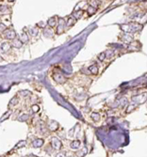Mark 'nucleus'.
Masks as SVG:
<instances>
[{
    "mask_svg": "<svg viewBox=\"0 0 147 157\" xmlns=\"http://www.w3.org/2000/svg\"><path fill=\"white\" fill-rule=\"evenodd\" d=\"M4 35H5V38L9 39V40H13V39L16 38V33L12 29H6Z\"/></svg>",
    "mask_w": 147,
    "mask_h": 157,
    "instance_id": "nucleus-1",
    "label": "nucleus"
},
{
    "mask_svg": "<svg viewBox=\"0 0 147 157\" xmlns=\"http://www.w3.org/2000/svg\"><path fill=\"white\" fill-rule=\"evenodd\" d=\"M52 146H53V148H54V149L59 150V149L61 147V143H60V141H59L58 138L53 137V138H52Z\"/></svg>",
    "mask_w": 147,
    "mask_h": 157,
    "instance_id": "nucleus-2",
    "label": "nucleus"
},
{
    "mask_svg": "<svg viewBox=\"0 0 147 157\" xmlns=\"http://www.w3.org/2000/svg\"><path fill=\"white\" fill-rule=\"evenodd\" d=\"M63 27H64V20H63V19H59V26H58V28H57V30H58L57 33H58V34H60V33L62 32Z\"/></svg>",
    "mask_w": 147,
    "mask_h": 157,
    "instance_id": "nucleus-3",
    "label": "nucleus"
},
{
    "mask_svg": "<svg viewBox=\"0 0 147 157\" xmlns=\"http://www.w3.org/2000/svg\"><path fill=\"white\" fill-rule=\"evenodd\" d=\"M22 44H23V43L18 39H13V41L11 43V45H13L14 47H16V48H20L22 46Z\"/></svg>",
    "mask_w": 147,
    "mask_h": 157,
    "instance_id": "nucleus-4",
    "label": "nucleus"
},
{
    "mask_svg": "<svg viewBox=\"0 0 147 157\" xmlns=\"http://www.w3.org/2000/svg\"><path fill=\"white\" fill-rule=\"evenodd\" d=\"M42 144H43V140H42V139H36V140H34L33 143H32L33 147H35V148L41 147Z\"/></svg>",
    "mask_w": 147,
    "mask_h": 157,
    "instance_id": "nucleus-5",
    "label": "nucleus"
},
{
    "mask_svg": "<svg viewBox=\"0 0 147 157\" xmlns=\"http://www.w3.org/2000/svg\"><path fill=\"white\" fill-rule=\"evenodd\" d=\"M54 78H55V80H56L57 82H59V83H63V82L65 81L63 75H61V74H55Z\"/></svg>",
    "mask_w": 147,
    "mask_h": 157,
    "instance_id": "nucleus-6",
    "label": "nucleus"
},
{
    "mask_svg": "<svg viewBox=\"0 0 147 157\" xmlns=\"http://www.w3.org/2000/svg\"><path fill=\"white\" fill-rule=\"evenodd\" d=\"M83 13H84L83 10H78V11H75V12L73 13V15H74V18H75V19H80Z\"/></svg>",
    "mask_w": 147,
    "mask_h": 157,
    "instance_id": "nucleus-7",
    "label": "nucleus"
},
{
    "mask_svg": "<svg viewBox=\"0 0 147 157\" xmlns=\"http://www.w3.org/2000/svg\"><path fill=\"white\" fill-rule=\"evenodd\" d=\"M57 24V18L56 17H52V18H50L48 20V25L50 26H52V27H54L55 26H56Z\"/></svg>",
    "mask_w": 147,
    "mask_h": 157,
    "instance_id": "nucleus-8",
    "label": "nucleus"
},
{
    "mask_svg": "<svg viewBox=\"0 0 147 157\" xmlns=\"http://www.w3.org/2000/svg\"><path fill=\"white\" fill-rule=\"evenodd\" d=\"M89 69H90V71H91V73H93V74H97L98 68H97V66H96V65H92V66H91Z\"/></svg>",
    "mask_w": 147,
    "mask_h": 157,
    "instance_id": "nucleus-9",
    "label": "nucleus"
},
{
    "mask_svg": "<svg viewBox=\"0 0 147 157\" xmlns=\"http://www.w3.org/2000/svg\"><path fill=\"white\" fill-rule=\"evenodd\" d=\"M49 128H50V130H52V131L57 130L58 129V123L56 122H51L50 124H49Z\"/></svg>",
    "mask_w": 147,
    "mask_h": 157,
    "instance_id": "nucleus-10",
    "label": "nucleus"
},
{
    "mask_svg": "<svg viewBox=\"0 0 147 157\" xmlns=\"http://www.w3.org/2000/svg\"><path fill=\"white\" fill-rule=\"evenodd\" d=\"M10 48V45L9 43H3V44L1 45V49H2L3 52H7Z\"/></svg>",
    "mask_w": 147,
    "mask_h": 157,
    "instance_id": "nucleus-11",
    "label": "nucleus"
},
{
    "mask_svg": "<svg viewBox=\"0 0 147 157\" xmlns=\"http://www.w3.org/2000/svg\"><path fill=\"white\" fill-rule=\"evenodd\" d=\"M80 146V142L79 141H74V142L71 144V148H73V149H77L78 147Z\"/></svg>",
    "mask_w": 147,
    "mask_h": 157,
    "instance_id": "nucleus-12",
    "label": "nucleus"
},
{
    "mask_svg": "<svg viewBox=\"0 0 147 157\" xmlns=\"http://www.w3.org/2000/svg\"><path fill=\"white\" fill-rule=\"evenodd\" d=\"M21 37L22 38H21V40H20V41H21L22 43H26V42H28V35H27V34L23 33Z\"/></svg>",
    "mask_w": 147,
    "mask_h": 157,
    "instance_id": "nucleus-13",
    "label": "nucleus"
},
{
    "mask_svg": "<svg viewBox=\"0 0 147 157\" xmlns=\"http://www.w3.org/2000/svg\"><path fill=\"white\" fill-rule=\"evenodd\" d=\"M75 23H76V19H75V18H69L67 26H74V25H75Z\"/></svg>",
    "mask_w": 147,
    "mask_h": 157,
    "instance_id": "nucleus-14",
    "label": "nucleus"
},
{
    "mask_svg": "<svg viewBox=\"0 0 147 157\" xmlns=\"http://www.w3.org/2000/svg\"><path fill=\"white\" fill-rule=\"evenodd\" d=\"M91 117H92L93 121H95V122H97V121H99V118H100V116H99V114H97V113H93V114L91 115Z\"/></svg>",
    "mask_w": 147,
    "mask_h": 157,
    "instance_id": "nucleus-15",
    "label": "nucleus"
},
{
    "mask_svg": "<svg viewBox=\"0 0 147 157\" xmlns=\"http://www.w3.org/2000/svg\"><path fill=\"white\" fill-rule=\"evenodd\" d=\"M29 32H30V34L32 36H36L38 34V30H37V28H31L29 30Z\"/></svg>",
    "mask_w": 147,
    "mask_h": 157,
    "instance_id": "nucleus-16",
    "label": "nucleus"
},
{
    "mask_svg": "<svg viewBox=\"0 0 147 157\" xmlns=\"http://www.w3.org/2000/svg\"><path fill=\"white\" fill-rule=\"evenodd\" d=\"M17 104H18V99H17V98H13L12 100L10 101V105H17Z\"/></svg>",
    "mask_w": 147,
    "mask_h": 157,
    "instance_id": "nucleus-17",
    "label": "nucleus"
},
{
    "mask_svg": "<svg viewBox=\"0 0 147 157\" xmlns=\"http://www.w3.org/2000/svg\"><path fill=\"white\" fill-rule=\"evenodd\" d=\"M94 11H95V9H93V7H89V9H88V12H89V14L90 15L92 14Z\"/></svg>",
    "mask_w": 147,
    "mask_h": 157,
    "instance_id": "nucleus-18",
    "label": "nucleus"
},
{
    "mask_svg": "<svg viewBox=\"0 0 147 157\" xmlns=\"http://www.w3.org/2000/svg\"><path fill=\"white\" fill-rule=\"evenodd\" d=\"M99 59H100V60H104V59H105V57H106V54L105 53H102V54H101V55H99Z\"/></svg>",
    "mask_w": 147,
    "mask_h": 157,
    "instance_id": "nucleus-19",
    "label": "nucleus"
},
{
    "mask_svg": "<svg viewBox=\"0 0 147 157\" xmlns=\"http://www.w3.org/2000/svg\"><path fill=\"white\" fill-rule=\"evenodd\" d=\"M5 30H6V26H5L3 24H0V32L5 31Z\"/></svg>",
    "mask_w": 147,
    "mask_h": 157,
    "instance_id": "nucleus-20",
    "label": "nucleus"
},
{
    "mask_svg": "<svg viewBox=\"0 0 147 157\" xmlns=\"http://www.w3.org/2000/svg\"><path fill=\"white\" fill-rule=\"evenodd\" d=\"M9 1H10V2H13L14 0H9Z\"/></svg>",
    "mask_w": 147,
    "mask_h": 157,
    "instance_id": "nucleus-21",
    "label": "nucleus"
}]
</instances>
